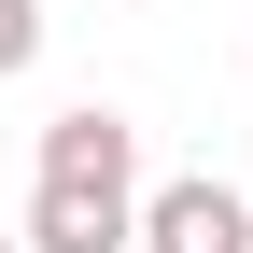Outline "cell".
Masks as SVG:
<instances>
[{
    "instance_id": "obj_1",
    "label": "cell",
    "mask_w": 253,
    "mask_h": 253,
    "mask_svg": "<svg viewBox=\"0 0 253 253\" xmlns=\"http://www.w3.org/2000/svg\"><path fill=\"white\" fill-rule=\"evenodd\" d=\"M141 183H28V253H126Z\"/></svg>"
},
{
    "instance_id": "obj_3",
    "label": "cell",
    "mask_w": 253,
    "mask_h": 253,
    "mask_svg": "<svg viewBox=\"0 0 253 253\" xmlns=\"http://www.w3.org/2000/svg\"><path fill=\"white\" fill-rule=\"evenodd\" d=\"M141 253H253V211L225 183H155L141 197Z\"/></svg>"
},
{
    "instance_id": "obj_2",
    "label": "cell",
    "mask_w": 253,
    "mask_h": 253,
    "mask_svg": "<svg viewBox=\"0 0 253 253\" xmlns=\"http://www.w3.org/2000/svg\"><path fill=\"white\" fill-rule=\"evenodd\" d=\"M42 183H141V126H126L113 99L42 113Z\"/></svg>"
},
{
    "instance_id": "obj_4",
    "label": "cell",
    "mask_w": 253,
    "mask_h": 253,
    "mask_svg": "<svg viewBox=\"0 0 253 253\" xmlns=\"http://www.w3.org/2000/svg\"><path fill=\"white\" fill-rule=\"evenodd\" d=\"M28 56H42V0H0V84H14Z\"/></svg>"
},
{
    "instance_id": "obj_5",
    "label": "cell",
    "mask_w": 253,
    "mask_h": 253,
    "mask_svg": "<svg viewBox=\"0 0 253 253\" xmlns=\"http://www.w3.org/2000/svg\"><path fill=\"white\" fill-rule=\"evenodd\" d=\"M0 253H28V239H0Z\"/></svg>"
}]
</instances>
